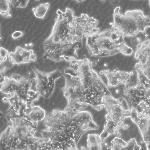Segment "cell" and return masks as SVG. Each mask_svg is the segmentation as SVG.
<instances>
[{"mask_svg":"<svg viewBox=\"0 0 150 150\" xmlns=\"http://www.w3.org/2000/svg\"><path fill=\"white\" fill-rule=\"evenodd\" d=\"M77 71L86 93L88 105L97 110L103 108L104 98L110 93L98 73L91 66L83 67Z\"/></svg>","mask_w":150,"mask_h":150,"instance_id":"obj_1","label":"cell"},{"mask_svg":"<svg viewBox=\"0 0 150 150\" xmlns=\"http://www.w3.org/2000/svg\"><path fill=\"white\" fill-rule=\"evenodd\" d=\"M115 15L117 31L122 36L132 37L140 33L145 34L146 29L150 27V16L145 15L141 10H128L124 14L119 12Z\"/></svg>","mask_w":150,"mask_h":150,"instance_id":"obj_2","label":"cell"},{"mask_svg":"<svg viewBox=\"0 0 150 150\" xmlns=\"http://www.w3.org/2000/svg\"><path fill=\"white\" fill-rule=\"evenodd\" d=\"M2 78L0 90L3 94L14 96L31 105L38 100L40 95L31 89L32 81L28 77L14 73L9 77L4 76Z\"/></svg>","mask_w":150,"mask_h":150,"instance_id":"obj_3","label":"cell"},{"mask_svg":"<svg viewBox=\"0 0 150 150\" xmlns=\"http://www.w3.org/2000/svg\"><path fill=\"white\" fill-rule=\"evenodd\" d=\"M37 132L35 127L24 117L11 118L1 134V142L7 146H17L25 143L28 138Z\"/></svg>","mask_w":150,"mask_h":150,"instance_id":"obj_4","label":"cell"},{"mask_svg":"<svg viewBox=\"0 0 150 150\" xmlns=\"http://www.w3.org/2000/svg\"><path fill=\"white\" fill-rule=\"evenodd\" d=\"M77 111L67 106L64 110L53 109L44 120L46 128L43 131L50 133L57 130H67L71 135L75 129L74 117Z\"/></svg>","mask_w":150,"mask_h":150,"instance_id":"obj_5","label":"cell"},{"mask_svg":"<svg viewBox=\"0 0 150 150\" xmlns=\"http://www.w3.org/2000/svg\"><path fill=\"white\" fill-rule=\"evenodd\" d=\"M64 86L62 88L66 98L67 106L76 111H81L88 105L85 89L78 76L64 74Z\"/></svg>","mask_w":150,"mask_h":150,"instance_id":"obj_6","label":"cell"},{"mask_svg":"<svg viewBox=\"0 0 150 150\" xmlns=\"http://www.w3.org/2000/svg\"><path fill=\"white\" fill-rule=\"evenodd\" d=\"M103 108L107 112L106 119L112 121L115 126L117 130L124 129V121L125 119L130 117V109L126 110L118 99L110 94L106 95L103 100Z\"/></svg>","mask_w":150,"mask_h":150,"instance_id":"obj_7","label":"cell"},{"mask_svg":"<svg viewBox=\"0 0 150 150\" xmlns=\"http://www.w3.org/2000/svg\"><path fill=\"white\" fill-rule=\"evenodd\" d=\"M32 68L35 75L36 91L40 95L48 98L54 90L55 81L62 75L61 72L58 69L46 72L40 71L34 67Z\"/></svg>","mask_w":150,"mask_h":150,"instance_id":"obj_8","label":"cell"},{"mask_svg":"<svg viewBox=\"0 0 150 150\" xmlns=\"http://www.w3.org/2000/svg\"><path fill=\"white\" fill-rule=\"evenodd\" d=\"M134 57L138 61L134 68L150 82V39H145L137 46Z\"/></svg>","mask_w":150,"mask_h":150,"instance_id":"obj_9","label":"cell"},{"mask_svg":"<svg viewBox=\"0 0 150 150\" xmlns=\"http://www.w3.org/2000/svg\"><path fill=\"white\" fill-rule=\"evenodd\" d=\"M130 118L138 127L147 150H150V115H146L134 108L130 109Z\"/></svg>","mask_w":150,"mask_h":150,"instance_id":"obj_10","label":"cell"},{"mask_svg":"<svg viewBox=\"0 0 150 150\" xmlns=\"http://www.w3.org/2000/svg\"><path fill=\"white\" fill-rule=\"evenodd\" d=\"M37 55L32 49H26L21 46H17L14 50L9 52L8 58L13 65L28 64L31 61L36 60Z\"/></svg>","mask_w":150,"mask_h":150,"instance_id":"obj_11","label":"cell"},{"mask_svg":"<svg viewBox=\"0 0 150 150\" xmlns=\"http://www.w3.org/2000/svg\"><path fill=\"white\" fill-rule=\"evenodd\" d=\"M75 121L78 130L81 135L88 130L98 128L91 113L88 111H77L75 116Z\"/></svg>","mask_w":150,"mask_h":150,"instance_id":"obj_12","label":"cell"},{"mask_svg":"<svg viewBox=\"0 0 150 150\" xmlns=\"http://www.w3.org/2000/svg\"><path fill=\"white\" fill-rule=\"evenodd\" d=\"M103 71L107 78L108 87H116L122 84H127L133 74L132 72L117 70H104Z\"/></svg>","mask_w":150,"mask_h":150,"instance_id":"obj_13","label":"cell"},{"mask_svg":"<svg viewBox=\"0 0 150 150\" xmlns=\"http://www.w3.org/2000/svg\"><path fill=\"white\" fill-rule=\"evenodd\" d=\"M110 150H141L142 147L134 138L126 142L122 139L115 137L111 141Z\"/></svg>","mask_w":150,"mask_h":150,"instance_id":"obj_14","label":"cell"},{"mask_svg":"<svg viewBox=\"0 0 150 150\" xmlns=\"http://www.w3.org/2000/svg\"><path fill=\"white\" fill-rule=\"evenodd\" d=\"M46 116L45 110L38 105H33L25 117L35 127L38 123L44 120Z\"/></svg>","mask_w":150,"mask_h":150,"instance_id":"obj_15","label":"cell"},{"mask_svg":"<svg viewBox=\"0 0 150 150\" xmlns=\"http://www.w3.org/2000/svg\"><path fill=\"white\" fill-rule=\"evenodd\" d=\"M88 150H102L104 141L100 139V135L97 134H88L87 137Z\"/></svg>","mask_w":150,"mask_h":150,"instance_id":"obj_16","label":"cell"},{"mask_svg":"<svg viewBox=\"0 0 150 150\" xmlns=\"http://www.w3.org/2000/svg\"><path fill=\"white\" fill-rule=\"evenodd\" d=\"M49 3H42L33 8L32 11L35 16L38 18L42 19L45 17L49 8Z\"/></svg>","mask_w":150,"mask_h":150,"instance_id":"obj_17","label":"cell"},{"mask_svg":"<svg viewBox=\"0 0 150 150\" xmlns=\"http://www.w3.org/2000/svg\"><path fill=\"white\" fill-rule=\"evenodd\" d=\"M11 3V1L9 0H0V14L5 18L11 17L10 14Z\"/></svg>","mask_w":150,"mask_h":150,"instance_id":"obj_18","label":"cell"},{"mask_svg":"<svg viewBox=\"0 0 150 150\" xmlns=\"http://www.w3.org/2000/svg\"><path fill=\"white\" fill-rule=\"evenodd\" d=\"M13 66L8 59V57L6 60L0 61L1 78L4 76V74L7 70L11 69Z\"/></svg>","mask_w":150,"mask_h":150,"instance_id":"obj_19","label":"cell"},{"mask_svg":"<svg viewBox=\"0 0 150 150\" xmlns=\"http://www.w3.org/2000/svg\"><path fill=\"white\" fill-rule=\"evenodd\" d=\"M133 51L132 48L127 45L124 42L120 45V52L125 55H131L133 53Z\"/></svg>","mask_w":150,"mask_h":150,"instance_id":"obj_20","label":"cell"},{"mask_svg":"<svg viewBox=\"0 0 150 150\" xmlns=\"http://www.w3.org/2000/svg\"><path fill=\"white\" fill-rule=\"evenodd\" d=\"M9 54V52L7 50L1 47L0 48V61L6 59L8 57Z\"/></svg>","mask_w":150,"mask_h":150,"instance_id":"obj_21","label":"cell"},{"mask_svg":"<svg viewBox=\"0 0 150 150\" xmlns=\"http://www.w3.org/2000/svg\"><path fill=\"white\" fill-rule=\"evenodd\" d=\"M24 32L21 31L15 30L11 34V36L13 40L19 39L24 35Z\"/></svg>","mask_w":150,"mask_h":150,"instance_id":"obj_22","label":"cell"},{"mask_svg":"<svg viewBox=\"0 0 150 150\" xmlns=\"http://www.w3.org/2000/svg\"><path fill=\"white\" fill-rule=\"evenodd\" d=\"M72 142L69 143L64 150H79L77 147L76 143Z\"/></svg>","mask_w":150,"mask_h":150,"instance_id":"obj_23","label":"cell"},{"mask_svg":"<svg viewBox=\"0 0 150 150\" xmlns=\"http://www.w3.org/2000/svg\"><path fill=\"white\" fill-rule=\"evenodd\" d=\"M62 147L59 146H49L46 147L45 150H64Z\"/></svg>","mask_w":150,"mask_h":150,"instance_id":"obj_24","label":"cell"},{"mask_svg":"<svg viewBox=\"0 0 150 150\" xmlns=\"http://www.w3.org/2000/svg\"><path fill=\"white\" fill-rule=\"evenodd\" d=\"M29 1V0H21L19 6V8H25L27 6Z\"/></svg>","mask_w":150,"mask_h":150,"instance_id":"obj_25","label":"cell"},{"mask_svg":"<svg viewBox=\"0 0 150 150\" xmlns=\"http://www.w3.org/2000/svg\"><path fill=\"white\" fill-rule=\"evenodd\" d=\"M16 42L13 40L8 50L10 51V52L13 51L16 47V45H17Z\"/></svg>","mask_w":150,"mask_h":150,"instance_id":"obj_26","label":"cell"},{"mask_svg":"<svg viewBox=\"0 0 150 150\" xmlns=\"http://www.w3.org/2000/svg\"><path fill=\"white\" fill-rule=\"evenodd\" d=\"M11 2L14 8L18 7L20 3V0H11Z\"/></svg>","mask_w":150,"mask_h":150,"instance_id":"obj_27","label":"cell"},{"mask_svg":"<svg viewBox=\"0 0 150 150\" xmlns=\"http://www.w3.org/2000/svg\"><path fill=\"white\" fill-rule=\"evenodd\" d=\"M136 3H135V2H134V1H131L130 2H129V6L127 9L130 10L131 9H132L134 7Z\"/></svg>","mask_w":150,"mask_h":150,"instance_id":"obj_28","label":"cell"},{"mask_svg":"<svg viewBox=\"0 0 150 150\" xmlns=\"http://www.w3.org/2000/svg\"><path fill=\"white\" fill-rule=\"evenodd\" d=\"M148 1H145L143 2L142 5V7L144 9H145L148 7V4H149V2H148Z\"/></svg>","mask_w":150,"mask_h":150,"instance_id":"obj_29","label":"cell"},{"mask_svg":"<svg viewBox=\"0 0 150 150\" xmlns=\"http://www.w3.org/2000/svg\"><path fill=\"white\" fill-rule=\"evenodd\" d=\"M56 13L58 16H60L62 14L63 12L60 9H59L57 10Z\"/></svg>","mask_w":150,"mask_h":150,"instance_id":"obj_30","label":"cell"},{"mask_svg":"<svg viewBox=\"0 0 150 150\" xmlns=\"http://www.w3.org/2000/svg\"><path fill=\"white\" fill-rule=\"evenodd\" d=\"M80 148L81 150H86V148H85V147L84 146H81Z\"/></svg>","mask_w":150,"mask_h":150,"instance_id":"obj_31","label":"cell"},{"mask_svg":"<svg viewBox=\"0 0 150 150\" xmlns=\"http://www.w3.org/2000/svg\"><path fill=\"white\" fill-rule=\"evenodd\" d=\"M111 148V146H107L106 147V150H110Z\"/></svg>","mask_w":150,"mask_h":150,"instance_id":"obj_32","label":"cell"},{"mask_svg":"<svg viewBox=\"0 0 150 150\" xmlns=\"http://www.w3.org/2000/svg\"><path fill=\"white\" fill-rule=\"evenodd\" d=\"M104 65L105 66H107V64L106 63H104Z\"/></svg>","mask_w":150,"mask_h":150,"instance_id":"obj_33","label":"cell"},{"mask_svg":"<svg viewBox=\"0 0 150 150\" xmlns=\"http://www.w3.org/2000/svg\"><path fill=\"white\" fill-rule=\"evenodd\" d=\"M149 1V4L150 6V0Z\"/></svg>","mask_w":150,"mask_h":150,"instance_id":"obj_34","label":"cell"}]
</instances>
